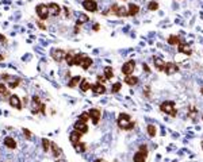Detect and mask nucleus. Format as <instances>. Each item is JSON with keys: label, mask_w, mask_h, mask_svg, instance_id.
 Returning a JSON list of instances; mask_svg holds the SVG:
<instances>
[{"label": "nucleus", "mask_w": 203, "mask_h": 162, "mask_svg": "<svg viewBox=\"0 0 203 162\" xmlns=\"http://www.w3.org/2000/svg\"><path fill=\"white\" fill-rule=\"evenodd\" d=\"M48 10H49V15H51V16H58L61 14V7L56 3L48 4Z\"/></svg>", "instance_id": "nucleus-12"}, {"label": "nucleus", "mask_w": 203, "mask_h": 162, "mask_svg": "<svg viewBox=\"0 0 203 162\" xmlns=\"http://www.w3.org/2000/svg\"><path fill=\"white\" fill-rule=\"evenodd\" d=\"M99 29H100V26H99L98 23H96V24L94 26V30H95V31H99Z\"/></svg>", "instance_id": "nucleus-48"}, {"label": "nucleus", "mask_w": 203, "mask_h": 162, "mask_svg": "<svg viewBox=\"0 0 203 162\" xmlns=\"http://www.w3.org/2000/svg\"><path fill=\"white\" fill-rule=\"evenodd\" d=\"M37 15L39 16V20H46L49 18V10L46 4H38L37 6Z\"/></svg>", "instance_id": "nucleus-7"}, {"label": "nucleus", "mask_w": 203, "mask_h": 162, "mask_svg": "<svg viewBox=\"0 0 203 162\" xmlns=\"http://www.w3.org/2000/svg\"><path fill=\"white\" fill-rule=\"evenodd\" d=\"M168 43L169 45H176V46H179V45L181 43V38L179 37V35H169Z\"/></svg>", "instance_id": "nucleus-24"}, {"label": "nucleus", "mask_w": 203, "mask_h": 162, "mask_svg": "<svg viewBox=\"0 0 203 162\" xmlns=\"http://www.w3.org/2000/svg\"><path fill=\"white\" fill-rule=\"evenodd\" d=\"M80 81H81L80 76H75V77H72V78L68 81V86H69V88H76V86L80 84Z\"/></svg>", "instance_id": "nucleus-23"}, {"label": "nucleus", "mask_w": 203, "mask_h": 162, "mask_svg": "<svg viewBox=\"0 0 203 162\" xmlns=\"http://www.w3.org/2000/svg\"><path fill=\"white\" fill-rule=\"evenodd\" d=\"M50 140H48L46 139V138H44V139H42V146H44V150L45 151H49V150H50Z\"/></svg>", "instance_id": "nucleus-35"}, {"label": "nucleus", "mask_w": 203, "mask_h": 162, "mask_svg": "<svg viewBox=\"0 0 203 162\" xmlns=\"http://www.w3.org/2000/svg\"><path fill=\"white\" fill-rule=\"evenodd\" d=\"M75 149H76L77 151H80V153H84L87 150V145H86V143L79 142L77 145H75Z\"/></svg>", "instance_id": "nucleus-32"}, {"label": "nucleus", "mask_w": 203, "mask_h": 162, "mask_svg": "<svg viewBox=\"0 0 203 162\" xmlns=\"http://www.w3.org/2000/svg\"><path fill=\"white\" fill-rule=\"evenodd\" d=\"M179 51L183 54H187V55H191V53H192V50H191V46L188 43H184V42H181L180 45L178 46Z\"/></svg>", "instance_id": "nucleus-17"}, {"label": "nucleus", "mask_w": 203, "mask_h": 162, "mask_svg": "<svg viewBox=\"0 0 203 162\" xmlns=\"http://www.w3.org/2000/svg\"><path fill=\"white\" fill-rule=\"evenodd\" d=\"M142 68H144V70H145L146 73H150V69H149V66H148L146 64H144V65H142Z\"/></svg>", "instance_id": "nucleus-43"}, {"label": "nucleus", "mask_w": 203, "mask_h": 162, "mask_svg": "<svg viewBox=\"0 0 203 162\" xmlns=\"http://www.w3.org/2000/svg\"><path fill=\"white\" fill-rule=\"evenodd\" d=\"M92 92L95 93V95H103V93H106V86L103 85V84H95V85L91 86Z\"/></svg>", "instance_id": "nucleus-16"}, {"label": "nucleus", "mask_w": 203, "mask_h": 162, "mask_svg": "<svg viewBox=\"0 0 203 162\" xmlns=\"http://www.w3.org/2000/svg\"><path fill=\"white\" fill-rule=\"evenodd\" d=\"M153 62H154V66H156V69L157 70H164V68H165V62L161 60V58H159V57H153Z\"/></svg>", "instance_id": "nucleus-20"}, {"label": "nucleus", "mask_w": 203, "mask_h": 162, "mask_svg": "<svg viewBox=\"0 0 203 162\" xmlns=\"http://www.w3.org/2000/svg\"><path fill=\"white\" fill-rule=\"evenodd\" d=\"M73 127H75L76 131H79V132H81V134H86L87 131H88V126L86 124V122H81L80 119L73 124Z\"/></svg>", "instance_id": "nucleus-14"}, {"label": "nucleus", "mask_w": 203, "mask_h": 162, "mask_svg": "<svg viewBox=\"0 0 203 162\" xmlns=\"http://www.w3.org/2000/svg\"><path fill=\"white\" fill-rule=\"evenodd\" d=\"M200 146H202V150H203V140H202V143H200Z\"/></svg>", "instance_id": "nucleus-52"}, {"label": "nucleus", "mask_w": 203, "mask_h": 162, "mask_svg": "<svg viewBox=\"0 0 203 162\" xmlns=\"http://www.w3.org/2000/svg\"><path fill=\"white\" fill-rule=\"evenodd\" d=\"M20 84V78H14V77H11V81H8V86L10 88H16V86H19Z\"/></svg>", "instance_id": "nucleus-30"}, {"label": "nucleus", "mask_w": 203, "mask_h": 162, "mask_svg": "<svg viewBox=\"0 0 203 162\" xmlns=\"http://www.w3.org/2000/svg\"><path fill=\"white\" fill-rule=\"evenodd\" d=\"M127 11H129V16H136L137 14L140 12V6L131 3V4H129V7H127Z\"/></svg>", "instance_id": "nucleus-18"}, {"label": "nucleus", "mask_w": 203, "mask_h": 162, "mask_svg": "<svg viewBox=\"0 0 203 162\" xmlns=\"http://www.w3.org/2000/svg\"><path fill=\"white\" fill-rule=\"evenodd\" d=\"M110 11H111L114 15L119 16V18H125V16H129V11H127L126 6H118V4H112L110 7Z\"/></svg>", "instance_id": "nucleus-4"}, {"label": "nucleus", "mask_w": 203, "mask_h": 162, "mask_svg": "<svg viewBox=\"0 0 203 162\" xmlns=\"http://www.w3.org/2000/svg\"><path fill=\"white\" fill-rule=\"evenodd\" d=\"M83 8L88 12H96L98 11V4L95 0H84L83 1Z\"/></svg>", "instance_id": "nucleus-9"}, {"label": "nucleus", "mask_w": 203, "mask_h": 162, "mask_svg": "<svg viewBox=\"0 0 203 162\" xmlns=\"http://www.w3.org/2000/svg\"><path fill=\"white\" fill-rule=\"evenodd\" d=\"M92 62H94V61H92L91 58H89L88 55L86 54V57L83 58V61H81V64H80V66H81L83 69H86V70H87V69H88V68L92 65Z\"/></svg>", "instance_id": "nucleus-22"}, {"label": "nucleus", "mask_w": 203, "mask_h": 162, "mask_svg": "<svg viewBox=\"0 0 203 162\" xmlns=\"http://www.w3.org/2000/svg\"><path fill=\"white\" fill-rule=\"evenodd\" d=\"M8 103H10V105L12 108H15V109H22L23 105L20 104V99L16 95H10V97H8Z\"/></svg>", "instance_id": "nucleus-10"}, {"label": "nucleus", "mask_w": 203, "mask_h": 162, "mask_svg": "<svg viewBox=\"0 0 203 162\" xmlns=\"http://www.w3.org/2000/svg\"><path fill=\"white\" fill-rule=\"evenodd\" d=\"M138 81H140V78H138V77H136V76H126V77H125V83H126L127 85H130V86L137 85V84H138Z\"/></svg>", "instance_id": "nucleus-21"}, {"label": "nucleus", "mask_w": 203, "mask_h": 162, "mask_svg": "<svg viewBox=\"0 0 203 162\" xmlns=\"http://www.w3.org/2000/svg\"><path fill=\"white\" fill-rule=\"evenodd\" d=\"M84 57H86V54H76V55H75V65L80 66V64H81V61Z\"/></svg>", "instance_id": "nucleus-33"}, {"label": "nucleus", "mask_w": 203, "mask_h": 162, "mask_svg": "<svg viewBox=\"0 0 203 162\" xmlns=\"http://www.w3.org/2000/svg\"><path fill=\"white\" fill-rule=\"evenodd\" d=\"M202 95H203V88H202Z\"/></svg>", "instance_id": "nucleus-53"}, {"label": "nucleus", "mask_w": 203, "mask_h": 162, "mask_svg": "<svg viewBox=\"0 0 203 162\" xmlns=\"http://www.w3.org/2000/svg\"><path fill=\"white\" fill-rule=\"evenodd\" d=\"M3 60H4V57L1 55V54H0V61H3Z\"/></svg>", "instance_id": "nucleus-51"}, {"label": "nucleus", "mask_w": 203, "mask_h": 162, "mask_svg": "<svg viewBox=\"0 0 203 162\" xmlns=\"http://www.w3.org/2000/svg\"><path fill=\"white\" fill-rule=\"evenodd\" d=\"M106 80H107V78H106V77L98 76V83H99V84H104V83H106Z\"/></svg>", "instance_id": "nucleus-42"}, {"label": "nucleus", "mask_w": 203, "mask_h": 162, "mask_svg": "<svg viewBox=\"0 0 203 162\" xmlns=\"http://www.w3.org/2000/svg\"><path fill=\"white\" fill-rule=\"evenodd\" d=\"M89 114V118L92 119V123L94 124H99V120H100L102 118V111L99 109V108H91L88 111Z\"/></svg>", "instance_id": "nucleus-8"}, {"label": "nucleus", "mask_w": 203, "mask_h": 162, "mask_svg": "<svg viewBox=\"0 0 203 162\" xmlns=\"http://www.w3.org/2000/svg\"><path fill=\"white\" fill-rule=\"evenodd\" d=\"M50 150H51V153H53V157H60L61 154H62L61 149L57 146V145H56V143H53V142L50 143Z\"/></svg>", "instance_id": "nucleus-25"}, {"label": "nucleus", "mask_w": 203, "mask_h": 162, "mask_svg": "<svg viewBox=\"0 0 203 162\" xmlns=\"http://www.w3.org/2000/svg\"><path fill=\"white\" fill-rule=\"evenodd\" d=\"M148 8H149L150 11H156V10H159V3L153 0V1H150V3H149V6H148Z\"/></svg>", "instance_id": "nucleus-38"}, {"label": "nucleus", "mask_w": 203, "mask_h": 162, "mask_svg": "<svg viewBox=\"0 0 203 162\" xmlns=\"http://www.w3.org/2000/svg\"><path fill=\"white\" fill-rule=\"evenodd\" d=\"M8 89H7V86L4 85L3 83H0V95L1 96H4V97H6V96H8Z\"/></svg>", "instance_id": "nucleus-34"}, {"label": "nucleus", "mask_w": 203, "mask_h": 162, "mask_svg": "<svg viewBox=\"0 0 203 162\" xmlns=\"http://www.w3.org/2000/svg\"><path fill=\"white\" fill-rule=\"evenodd\" d=\"M88 20H89V18H88V16H87V15H86V14H81V15H80V16H79V19H77V23H76V24L81 26V24H83V23H86V22H88Z\"/></svg>", "instance_id": "nucleus-31"}, {"label": "nucleus", "mask_w": 203, "mask_h": 162, "mask_svg": "<svg viewBox=\"0 0 203 162\" xmlns=\"http://www.w3.org/2000/svg\"><path fill=\"white\" fill-rule=\"evenodd\" d=\"M117 124H118V127L121 128V130L130 131V130H133V128H134L136 122L131 120V118H130V115H129V114L122 112V114H119V116H118Z\"/></svg>", "instance_id": "nucleus-1"}, {"label": "nucleus", "mask_w": 203, "mask_h": 162, "mask_svg": "<svg viewBox=\"0 0 203 162\" xmlns=\"http://www.w3.org/2000/svg\"><path fill=\"white\" fill-rule=\"evenodd\" d=\"M75 55H76V54L73 53V51H69V53H67L65 61H67V64L69 65V66H73V65H75Z\"/></svg>", "instance_id": "nucleus-26"}, {"label": "nucleus", "mask_w": 203, "mask_h": 162, "mask_svg": "<svg viewBox=\"0 0 203 162\" xmlns=\"http://www.w3.org/2000/svg\"><path fill=\"white\" fill-rule=\"evenodd\" d=\"M202 120H203V118H202Z\"/></svg>", "instance_id": "nucleus-54"}, {"label": "nucleus", "mask_w": 203, "mask_h": 162, "mask_svg": "<svg viewBox=\"0 0 203 162\" xmlns=\"http://www.w3.org/2000/svg\"><path fill=\"white\" fill-rule=\"evenodd\" d=\"M188 116H190L191 119H195V116H196V108L194 107V105H191L190 107V111H188Z\"/></svg>", "instance_id": "nucleus-36"}, {"label": "nucleus", "mask_w": 203, "mask_h": 162, "mask_svg": "<svg viewBox=\"0 0 203 162\" xmlns=\"http://www.w3.org/2000/svg\"><path fill=\"white\" fill-rule=\"evenodd\" d=\"M30 109H31L33 114H38V112H41V114L46 115V105H45L44 103L41 102L39 96H33V97H31Z\"/></svg>", "instance_id": "nucleus-2"}, {"label": "nucleus", "mask_w": 203, "mask_h": 162, "mask_svg": "<svg viewBox=\"0 0 203 162\" xmlns=\"http://www.w3.org/2000/svg\"><path fill=\"white\" fill-rule=\"evenodd\" d=\"M121 88H122V84L121 83H115L114 85L111 86V92L112 93H117V92H119V91H121Z\"/></svg>", "instance_id": "nucleus-37"}, {"label": "nucleus", "mask_w": 203, "mask_h": 162, "mask_svg": "<svg viewBox=\"0 0 203 162\" xmlns=\"http://www.w3.org/2000/svg\"><path fill=\"white\" fill-rule=\"evenodd\" d=\"M146 157H148V151H144V150L138 149V151H137L133 157V161L134 162H145Z\"/></svg>", "instance_id": "nucleus-13"}, {"label": "nucleus", "mask_w": 203, "mask_h": 162, "mask_svg": "<svg viewBox=\"0 0 203 162\" xmlns=\"http://www.w3.org/2000/svg\"><path fill=\"white\" fill-rule=\"evenodd\" d=\"M123 1H125V0H123Z\"/></svg>", "instance_id": "nucleus-55"}, {"label": "nucleus", "mask_w": 203, "mask_h": 162, "mask_svg": "<svg viewBox=\"0 0 203 162\" xmlns=\"http://www.w3.org/2000/svg\"><path fill=\"white\" fill-rule=\"evenodd\" d=\"M56 162H67V161H65V159H61V158H60V159H57Z\"/></svg>", "instance_id": "nucleus-49"}, {"label": "nucleus", "mask_w": 203, "mask_h": 162, "mask_svg": "<svg viewBox=\"0 0 203 162\" xmlns=\"http://www.w3.org/2000/svg\"><path fill=\"white\" fill-rule=\"evenodd\" d=\"M23 134H25V137L27 138V139H30V138H31V131L27 130V128H23Z\"/></svg>", "instance_id": "nucleus-41"}, {"label": "nucleus", "mask_w": 203, "mask_h": 162, "mask_svg": "<svg viewBox=\"0 0 203 162\" xmlns=\"http://www.w3.org/2000/svg\"><path fill=\"white\" fill-rule=\"evenodd\" d=\"M81 137H83V134L75 130V131H72V132L69 134V140L72 142L73 146H75V145H77V143L81 140Z\"/></svg>", "instance_id": "nucleus-15"}, {"label": "nucleus", "mask_w": 203, "mask_h": 162, "mask_svg": "<svg viewBox=\"0 0 203 162\" xmlns=\"http://www.w3.org/2000/svg\"><path fill=\"white\" fill-rule=\"evenodd\" d=\"M146 131H148V135H149V137H156V134H157V128H156L154 124H149V126L146 127Z\"/></svg>", "instance_id": "nucleus-29"}, {"label": "nucleus", "mask_w": 203, "mask_h": 162, "mask_svg": "<svg viewBox=\"0 0 203 162\" xmlns=\"http://www.w3.org/2000/svg\"><path fill=\"white\" fill-rule=\"evenodd\" d=\"M134 68H136V61L130 60V61H127V62H125V64L122 65L121 72L125 74V76H131L133 72H134Z\"/></svg>", "instance_id": "nucleus-5"}, {"label": "nucleus", "mask_w": 203, "mask_h": 162, "mask_svg": "<svg viewBox=\"0 0 203 162\" xmlns=\"http://www.w3.org/2000/svg\"><path fill=\"white\" fill-rule=\"evenodd\" d=\"M50 55L54 61H57V62H61V61L65 60L67 57V51L62 50V49H51L50 51Z\"/></svg>", "instance_id": "nucleus-6"}, {"label": "nucleus", "mask_w": 203, "mask_h": 162, "mask_svg": "<svg viewBox=\"0 0 203 162\" xmlns=\"http://www.w3.org/2000/svg\"><path fill=\"white\" fill-rule=\"evenodd\" d=\"M79 119H80L81 122H86V123H87V122H88L91 118H89V114H88V112H83V114L80 115V118H79Z\"/></svg>", "instance_id": "nucleus-39"}, {"label": "nucleus", "mask_w": 203, "mask_h": 162, "mask_svg": "<svg viewBox=\"0 0 203 162\" xmlns=\"http://www.w3.org/2000/svg\"><path fill=\"white\" fill-rule=\"evenodd\" d=\"M4 146H7L8 149H11V150L16 149V142H15V139H14L12 137L4 138Z\"/></svg>", "instance_id": "nucleus-19"}, {"label": "nucleus", "mask_w": 203, "mask_h": 162, "mask_svg": "<svg viewBox=\"0 0 203 162\" xmlns=\"http://www.w3.org/2000/svg\"><path fill=\"white\" fill-rule=\"evenodd\" d=\"M64 10H65V12H67V18H70V11L68 10L67 7H64Z\"/></svg>", "instance_id": "nucleus-46"}, {"label": "nucleus", "mask_w": 203, "mask_h": 162, "mask_svg": "<svg viewBox=\"0 0 203 162\" xmlns=\"http://www.w3.org/2000/svg\"><path fill=\"white\" fill-rule=\"evenodd\" d=\"M178 70H179L178 64H175V62H165V68H164V70H162V72L169 76V74L176 73Z\"/></svg>", "instance_id": "nucleus-11"}, {"label": "nucleus", "mask_w": 203, "mask_h": 162, "mask_svg": "<svg viewBox=\"0 0 203 162\" xmlns=\"http://www.w3.org/2000/svg\"><path fill=\"white\" fill-rule=\"evenodd\" d=\"M144 96H145L146 99L150 97V86H145V88H144Z\"/></svg>", "instance_id": "nucleus-40"}, {"label": "nucleus", "mask_w": 203, "mask_h": 162, "mask_svg": "<svg viewBox=\"0 0 203 162\" xmlns=\"http://www.w3.org/2000/svg\"><path fill=\"white\" fill-rule=\"evenodd\" d=\"M0 42H4V43H6V42H7L6 37H4V35H3V34H0Z\"/></svg>", "instance_id": "nucleus-45"}, {"label": "nucleus", "mask_w": 203, "mask_h": 162, "mask_svg": "<svg viewBox=\"0 0 203 162\" xmlns=\"http://www.w3.org/2000/svg\"><path fill=\"white\" fill-rule=\"evenodd\" d=\"M95 162H106V161H104V159H96Z\"/></svg>", "instance_id": "nucleus-50"}, {"label": "nucleus", "mask_w": 203, "mask_h": 162, "mask_svg": "<svg viewBox=\"0 0 203 162\" xmlns=\"http://www.w3.org/2000/svg\"><path fill=\"white\" fill-rule=\"evenodd\" d=\"M104 77L107 80H111L114 77V70H112L111 66H106L104 68Z\"/></svg>", "instance_id": "nucleus-28"}, {"label": "nucleus", "mask_w": 203, "mask_h": 162, "mask_svg": "<svg viewBox=\"0 0 203 162\" xmlns=\"http://www.w3.org/2000/svg\"><path fill=\"white\" fill-rule=\"evenodd\" d=\"M160 109H161L164 114H168V115H171V116H173V118L178 115L176 105H175V102H172V100H167V102L161 103V104H160Z\"/></svg>", "instance_id": "nucleus-3"}, {"label": "nucleus", "mask_w": 203, "mask_h": 162, "mask_svg": "<svg viewBox=\"0 0 203 162\" xmlns=\"http://www.w3.org/2000/svg\"><path fill=\"white\" fill-rule=\"evenodd\" d=\"M91 83L89 81H87V80H81L80 81V89H81L83 92H88L89 89H91Z\"/></svg>", "instance_id": "nucleus-27"}, {"label": "nucleus", "mask_w": 203, "mask_h": 162, "mask_svg": "<svg viewBox=\"0 0 203 162\" xmlns=\"http://www.w3.org/2000/svg\"><path fill=\"white\" fill-rule=\"evenodd\" d=\"M79 31H80V26H79V24H76V26H75V32L77 34Z\"/></svg>", "instance_id": "nucleus-47"}, {"label": "nucleus", "mask_w": 203, "mask_h": 162, "mask_svg": "<svg viewBox=\"0 0 203 162\" xmlns=\"http://www.w3.org/2000/svg\"><path fill=\"white\" fill-rule=\"evenodd\" d=\"M38 26H39V29L41 30H46V26H45L42 22H38Z\"/></svg>", "instance_id": "nucleus-44"}]
</instances>
